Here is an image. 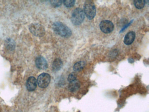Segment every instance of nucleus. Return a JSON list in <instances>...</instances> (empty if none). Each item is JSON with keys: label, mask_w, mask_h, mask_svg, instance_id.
I'll return each instance as SVG.
<instances>
[{"label": "nucleus", "mask_w": 149, "mask_h": 112, "mask_svg": "<svg viewBox=\"0 0 149 112\" xmlns=\"http://www.w3.org/2000/svg\"><path fill=\"white\" fill-rule=\"evenodd\" d=\"M53 29L56 33L63 37H69L72 34L71 29L60 22L53 24Z\"/></svg>", "instance_id": "obj_1"}, {"label": "nucleus", "mask_w": 149, "mask_h": 112, "mask_svg": "<svg viewBox=\"0 0 149 112\" xmlns=\"http://www.w3.org/2000/svg\"><path fill=\"white\" fill-rule=\"evenodd\" d=\"M84 12L88 19L91 20L96 15V8L94 4L91 0H87L84 3Z\"/></svg>", "instance_id": "obj_2"}, {"label": "nucleus", "mask_w": 149, "mask_h": 112, "mask_svg": "<svg viewBox=\"0 0 149 112\" xmlns=\"http://www.w3.org/2000/svg\"><path fill=\"white\" fill-rule=\"evenodd\" d=\"M84 19V11L80 8L74 10L71 16V22L75 26H78L82 23Z\"/></svg>", "instance_id": "obj_3"}, {"label": "nucleus", "mask_w": 149, "mask_h": 112, "mask_svg": "<svg viewBox=\"0 0 149 112\" xmlns=\"http://www.w3.org/2000/svg\"><path fill=\"white\" fill-rule=\"evenodd\" d=\"M29 29L31 33L36 36L41 37L45 34L44 28L39 24L36 23L31 24L30 25Z\"/></svg>", "instance_id": "obj_4"}, {"label": "nucleus", "mask_w": 149, "mask_h": 112, "mask_svg": "<svg viewBox=\"0 0 149 112\" xmlns=\"http://www.w3.org/2000/svg\"><path fill=\"white\" fill-rule=\"evenodd\" d=\"M50 80L51 77L48 74L43 73L39 76L37 82L39 87L44 89L49 85Z\"/></svg>", "instance_id": "obj_5"}, {"label": "nucleus", "mask_w": 149, "mask_h": 112, "mask_svg": "<svg viewBox=\"0 0 149 112\" xmlns=\"http://www.w3.org/2000/svg\"><path fill=\"white\" fill-rule=\"evenodd\" d=\"M100 28L101 30L105 33L111 32L114 30V25L112 22L108 20H104L100 23Z\"/></svg>", "instance_id": "obj_6"}, {"label": "nucleus", "mask_w": 149, "mask_h": 112, "mask_svg": "<svg viewBox=\"0 0 149 112\" xmlns=\"http://www.w3.org/2000/svg\"><path fill=\"white\" fill-rule=\"evenodd\" d=\"M35 64L39 69L45 70L48 67L46 61L43 57H38L35 60Z\"/></svg>", "instance_id": "obj_7"}, {"label": "nucleus", "mask_w": 149, "mask_h": 112, "mask_svg": "<svg viewBox=\"0 0 149 112\" xmlns=\"http://www.w3.org/2000/svg\"><path fill=\"white\" fill-rule=\"evenodd\" d=\"M37 80L34 77H30L26 82V88L30 92L35 90L37 86Z\"/></svg>", "instance_id": "obj_8"}, {"label": "nucleus", "mask_w": 149, "mask_h": 112, "mask_svg": "<svg viewBox=\"0 0 149 112\" xmlns=\"http://www.w3.org/2000/svg\"><path fill=\"white\" fill-rule=\"evenodd\" d=\"M135 34L134 32H130L126 34L124 39V43L127 45H130L134 42L135 39Z\"/></svg>", "instance_id": "obj_9"}, {"label": "nucleus", "mask_w": 149, "mask_h": 112, "mask_svg": "<svg viewBox=\"0 0 149 112\" xmlns=\"http://www.w3.org/2000/svg\"><path fill=\"white\" fill-rule=\"evenodd\" d=\"M63 62L61 61V59L59 58L55 59L54 61H53L52 65L53 71L54 72L60 71L63 67Z\"/></svg>", "instance_id": "obj_10"}, {"label": "nucleus", "mask_w": 149, "mask_h": 112, "mask_svg": "<svg viewBox=\"0 0 149 112\" xmlns=\"http://www.w3.org/2000/svg\"><path fill=\"white\" fill-rule=\"evenodd\" d=\"M85 65V61H79L75 64L73 67V69L75 71H79L84 68Z\"/></svg>", "instance_id": "obj_11"}, {"label": "nucleus", "mask_w": 149, "mask_h": 112, "mask_svg": "<svg viewBox=\"0 0 149 112\" xmlns=\"http://www.w3.org/2000/svg\"><path fill=\"white\" fill-rule=\"evenodd\" d=\"M80 88V84L78 81L75 80L74 81L70 83L69 86V89L71 92H75Z\"/></svg>", "instance_id": "obj_12"}, {"label": "nucleus", "mask_w": 149, "mask_h": 112, "mask_svg": "<svg viewBox=\"0 0 149 112\" xmlns=\"http://www.w3.org/2000/svg\"><path fill=\"white\" fill-rule=\"evenodd\" d=\"M146 2L144 0H135L134 1V4L136 8L142 9L145 5Z\"/></svg>", "instance_id": "obj_13"}, {"label": "nucleus", "mask_w": 149, "mask_h": 112, "mask_svg": "<svg viewBox=\"0 0 149 112\" xmlns=\"http://www.w3.org/2000/svg\"><path fill=\"white\" fill-rule=\"evenodd\" d=\"M75 0H64L63 1V3L65 7L67 8H71L74 6L75 3Z\"/></svg>", "instance_id": "obj_14"}, {"label": "nucleus", "mask_w": 149, "mask_h": 112, "mask_svg": "<svg viewBox=\"0 0 149 112\" xmlns=\"http://www.w3.org/2000/svg\"><path fill=\"white\" fill-rule=\"evenodd\" d=\"M67 80H68V81L70 83L73 82V81H74L75 80H76V73H75V72H73V73H71V74H70L69 76H68Z\"/></svg>", "instance_id": "obj_15"}, {"label": "nucleus", "mask_w": 149, "mask_h": 112, "mask_svg": "<svg viewBox=\"0 0 149 112\" xmlns=\"http://www.w3.org/2000/svg\"><path fill=\"white\" fill-rule=\"evenodd\" d=\"M63 2L62 0H52L50 1L51 4L55 8L60 6Z\"/></svg>", "instance_id": "obj_16"}]
</instances>
